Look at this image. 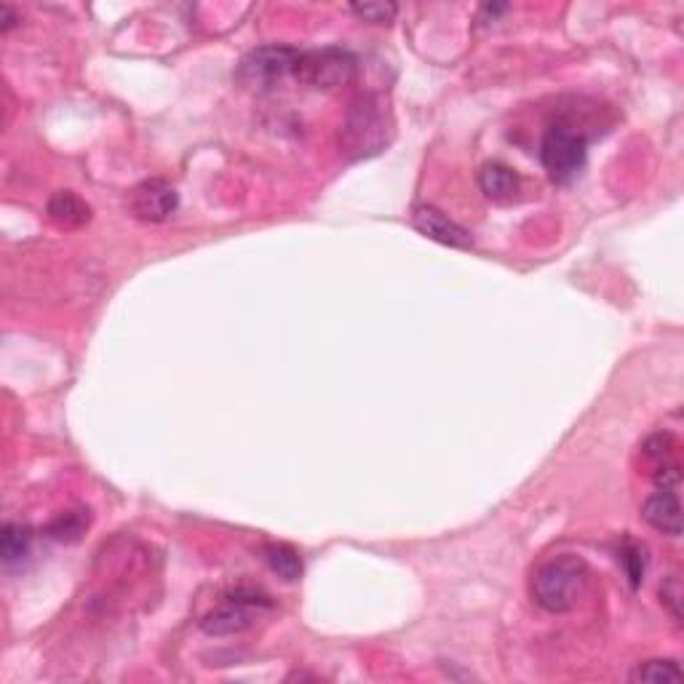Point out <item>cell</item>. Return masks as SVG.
<instances>
[{
  "label": "cell",
  "instance_id": "4",
  "mask_svg": "<svg viewBox=\"0 0 684 684\" xmlns=\"http://www.w3.org/2000/svg\"><path fill=\"white\" fill-rule=\"evenodd\" d=\"M359 59L342 46H326L316 51H300L294 78L313 91H334L356 81Z\"/></svg>",
  "mask_w": 684,
  "mask_h": 684
},
{
  "label": "cell",
  "instance_id": "19",
  "mask_svg": "<svg viewBox=\"0 0 684 684\" xmlns=\"http://www.w3.org/2000/svg\"><path fill=\"white\" fill-rule=\"evenodd\" d=\"M660 602L666 604V610L671 612V618L682 620V583H679L676 575H671V578L660 586Z\"/></svg>",
  "mask_w": 684,
  "mask_h": 684
},
{
  "label": "cell",
  "instance_id": "10",
  "mask_svg": "<svg viewBox=\"0 0 684 684\" xmlns=\"http://www.w3.org/2000/svg\"><path fill=\"white\" fill-rule=\"evenodd\" d=\"M479 188L489 201H495V204H511V201H516L519 193H522V180H519V174H516L511 166L492 161L479 171Z\"/></svg>",
  "mask_w": 684,
  "mask_h": 684
},
{
  "label": "cell",
  "instance_id": "20",
  "mask_svg": "<svg viewBox=\"0 0 684 684\" xmlns=\"http://www.w3.org/2000/svg\"><path fill=\"white\" fill-rule=\"evenodd\" d=\"M17 25H19L17 11L3 3V6H0V30H3V33H9V30H14Z\"/></svg>",
  "mask_w": 684,
  "mask_h": 684
},
{
  "label": "cell",
  "instance_id": "18",
  "mask_svg": "<svg viewBox=\"0 0 684 684\" xmlns=\"http://www.w3.org/2000/svg\"><path fill=\"white\" fill-rule=\"evenodd\" d=\"M351 14L369 25H388L399 14L396 3H351Z\"/></svg>",
  "mask_w": 684,
  "mask_h": 684
},
{
  "label": "cell",
  "instance_id": "16",
  "mask_svg": "<svg viewBox=\"0 0 684 684\" xmlns=\"http://www.w3.org/2000/svg\"><path fill=\"white\" fill-rule=\"evenodd\" d=\"M618 562L623 564L626 570V578L631 583V588H639L644 580V572H647V556H644V548L634 540H626L623 546L618 548Z\"/></svg>",
  "mask_w": 684,
  "mask_h": 684
},
{
  "label": "cell",
  "instance_id": "9",
  "mask_svg": "<svg viewBox=\"0 0 684 684\" xmlns=\"http://www.w3.org/2000/svg\"><path fill=\"white\" fill-rule=\"evenodd\" d=\"M642 519L650 524L652 530L663 532L668 538H679L682 535V505L679 495L671 489H658L650 495L642 505Z\"/></svg>",
  "mask_w": 684,
  "mask_h": 684
},
{
  "label": "cell",
  "instance_id": "7",
  "mask_svg": "<svg viewBox=\"0 0 684 684\" xmlns=\"http://www.w3.org/2000/svg\"><path fill=\"white\" fill-rule=\"evenodd\" d=\"M180 196L166 180H145L131 190L129 209L139 222H163L177 212Z\"/></svg>",
  "mask_w": 684,
  "mask_h": 684
},
{
  "label": "cell",
  "instance_id": "5",
  "mask_svg": "<svg viewBox=\"0 0 684 684\" xmlns=\"http://www.w3.org/2000/svg\"><path fill=\"white\" fill-rule=\"evenodd\" d=\"M297 59H300V51L292 49V46H281V43L260 46L241 59L236 78L246 89L270 91L276 89L284 78L294 75Z\"/></svg>",
  "mask_w": 684,
  "mask_h": 684
},
{
  "label": "cell",
  "instance_id": "13",
  "mask_svg": "<svg viewBox=\"0 0 684 684\" xmlns=\"http://www.w3.org/2000/svg\"><path fill=\"white\" fill-rule=\"evenodd\" d=\"M33 548V532L22 527V524H6L0 532V556L6 567L22 564L30 556Z\"/></svg>",
  "mask_w": 684,
  "mask_h": 684
},
{
  "label": "cell",
  "instance_id": "12",
  "mask_svg": "<svg viewBox=\"0 0 684 684\" xmlns=\"http://www.w3.org/2000/svg\"><path fill=\"white\" fill-rule=\"evenodd\" d=\"M262 556H265V564L270 567V572L286 580V583H294V580L302 578V556L292 546L270 543V546H265Z\"/></svg>",
  "mask_w": 684,
  "mask_h": 684
},
{
  "label": "cell",
  "instance_id": "17",
  "mask_svg": "<svg viewBox=\"0 0 684 684\" xmlns=\"http://www.w3.org/2000/svg\"><path fill=\"white\" fill-rule=\"evenodd\" d=\"M674 449H676V441L671 433H655V436H650V439L644 441L642 452L647 460H652L655 468H663V465L676 463Z\"/></svg>",
  "mask_w": 684,
  "mask_h": 684
},
{
  "label": "cell",
  "instance_id": "8",
  "mask_svg": "<svg viewBox=\"0 0 684 684\" xmlns=\"http://www.w3.org/2000/svg\"><path fill=\"white\" fill-rule=\"evenodd\" d=\"M412 225H415L425 238H431L441 246H452V249H471V233L457 225L455 220H449L447 214L439 212L436 206H417L412 212Z\"/></svg>",
  "mask_w": 684,
  "mask_h": 684
},
{
  "label": "cell",
  "instance_id": "2",
  "mask_svg": "<svg viewBox=\"0 0 684 684\" xmlns=\"http://www.w3.org/2000/svg\"><path fill=\"white\" fill-rule=\"evenodd\" d=\"M388 145V110L383 99L364 94L351 105L342 123V147L353 158L375 155Z\"/></svg>",
  "mask_w": 684,
  "mask_h": 684
},
{
  "label": "cell",
  "instance_id": "14",
  "mask_svg": "<svg viewBox=\"0 0 684 684\" xmlns=\"http://www.w3.org/2000/svg\"><path fill=\"white\" fill-rule=\"evenodd\" d=\"M89 530V511H67L49 524V538L59 543H78Z\"/></svg>",
  "mask_w": 684,
  "mask_h": 684
},
{
  "label": "cell",
  "instance_id": "21",
  "mask_svg": "<svg viewBox=\"0 0 684 684\" xmlns=\"http://www.w3.org/2000/svg\"><path fill=\"white\" fill-rule=\"evenodd\" d=\"M505 11H508V6H489V3H487V6L481 9V17L497 19V17H500V14H505Z\"/></svg>",
  "mask_w": 684,
  "mask_h": 684
},
{
  "label": "cell",
  "instance_id": "1",
  "mask_svg": "<svg viewBox=\"0 0 684 684\" xmlns=\"http://www.w3.org/2000/svg\"><path fill=\"white\" fill-rule=\"evenodd\" d=\"M588 588V564L575 554L548 559L532 572L530 594L546 612L562 615L583 599Z\"/></svg>",
  "mask_w": 684,
  "mask_h": 684
},
{
  "label": "cell",
  "instance_id": "3",
  "mask_svg": "<svg viewBox=\"0 0 684 684\" xmlns=\"http://www.w3.org/2000/svg\"><path fill=\"white\" fill-rule=\"evenodd\" d=\"M588 158L586 131L572 121H556L548 126L540 142V161L554 182H572Z\"/></svg>",
  "mask_w": 684,
  "mask_h": 684
},
{
  "label": "cell",
  "instance_id": "6",
  "mask_svg": "<svg viewBox=\"0 0 684 684\" xmlns=\"http://www.w3.org/2000/svg\"><path fill=\"white\" fill-rule=\"evenodd\" d=\"M270 607H273V602H270L268 594H262L257 588H236L233 594L225 596V602L217 610L204 615L201 631L209 636L241 634L260 618L262 610H270Z\"/></svg>",
  "mask_w": 684,
  "mask_h": 684
},
{
  "label": "cell",
  "instance_id": "11",
  "mask_svg": "<svg viewBox=\"0 0 684 684\" xmlns=\"http://www.w3.org/2000/svg\"><path fill=\"white\" fill-rule=\"evenodd\" d=\"M49 220L59 228H81L91 220L89 204L70 190H59L49 198Z\"/></svg>",
  "mask_w": 684,
  "mask_h": 684
},
{
  "label": "cell",
  "instance_id": "15",
  "mask_svg": "<svg viewBox=\"0 0 684 684\" xmlns=\"http://www.w3.org/2000/svg\"><path fill=\"white\" fill-rule=\"evenodd\" d=\"M682 679V668L676 660H647L631 671V682L644 684H663V682H679Z\"/></svg>",
  "mask_w": 684,
  "mask_h": 684
}]
</instances>
